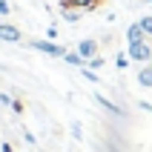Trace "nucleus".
Segmentation results:
<instances>
[{"label":"nucleus","instance_id":"1","mask_svg":"<svg viewBox=\"0 0 152 152\" xmlns=\"http://www.w3.org/2000/svg\"><path fill=\"white\" fill-rule=\"evenodd\" d=\"M126 55H129V60H135V63H149L152 60V46H149V37L146 40H141V43H126Z\"/></svg>","mask_w":152,"mask_h":152},{"label":"nucleus","instance_id":"2","mask_svg":"<svg viewBox=\"0 0 152 152\" xmlns=\"http://www.w3.org/2000/svg\"><path fill=\"white\" fill-rule=\"evenodd\" d=\"M75 52L86 60V63H89L92 58H98V55H101V43L95 40V37H83V40L77 43V49H75Z\"/></svg>","mask_w":152,"mask_h":152},{"label":"nucleus","instance_id":"3","mask_svg":"<svg viewBox=\"0 0 152 152\" xmlns=\"http://www.w3.org/2000/svg\"><path fill=\"white\" fill-rule=\"evenodd\" d=\"M32 46H34L37 52L52 55V58H63V55H66V49H63V46H58L55 40H32Z\"/></svg>","mask_w":152,"mask_h":152},{"label":"nucleus","instance_id":"4","mask_svg":"<svg viewBox=\"0 0 152 152\" xmlns=\"http://www.w3.org/2000/svg\"><path fill=\"white\" fill-rule=\"evenodd\" d=\"M103 0H60V9H80V12H95Z\"/></svg>","mask_w":152,"mask_h":152},{"label":"nucleus","instance_id":"5","mask_svg":"<svg viewBox=\"0 0 152 152\" xmlns=\"http://www.w3.org/2000/svg\"><path fill=\"white\" fill-rule=\"evenodd\" d=\"M146 40V32L141 29V23H129L126 26V43H141Z\"/></svg>","mask_w":152,"mask_h":152},{"label":"nucleus","instance_id":"6","mask_svg":"<svg viewBox=\"0 0 152 152\" xmlns=\"http://www.w3.org/2000/svg\"><path fill=\"white\" fill-rule=\"evenodd\" d=\"M95 101H98V106H103L106 112H112V115H118V118H124V109H121L118 103H112L109 98H103L101 92H95Z\"/></svg>","mask_w":152,"mask_h":152},{"label":"nucleus","instance_id":"7","mask_svg":"<svg viewBox=\"0 0 152 152\" xmlns=\"http://www.w3.org/2000/svg\"><path fill=\"white\" fill-rule=\"evenodd\" d=\"M0 40L17 43L20 40V29H17V26H9V23H0Z\"/></svg>","mask_w":152,"mask_h":152},{"label":"nucleus","instance_id":"8","mask_svg":"<svg viewBox=\"0 0 152 152\" xmlns=\"http://www.w3.org/2000/svg\"><path fill=\"white\" fill-rule=\"evenodd\" d=\"M138 83L144 86V89H149V86H152V60H149V63H144V69H138Z\"/></svg>","mask_w":152,"mask_h":152},{"label":"nucleus","instance_id":"9","mask_svg":"<svg viewBox=\"0 0 152 152\" xmlns=\"http://www.w3.org/2000/svg\"><path fill=\"white\" fill-rule=\"evenodd\" d=\"M60 15H63L66 23H77V20L83 17V12H80V9H60Z\"/></svg>","mask_w":152,"mask_h":152},{"label":"nucleus","instance_id":"10","mask_svg":"<svg viewBox=\"0 0 152 152\" xmlns=\"http://www.w3.org/2000/svg\"><path fill=\"white\" fill-rule=\"evenodd\" d=\"M63 60H66L69 66H77V69H83V66H86V60L80 58L77 52H66V55H63Z\"/></svg>","mask_w":152,"mask_h":152},{"label":"nucleus","instance_id":"11","mask_svg":"<svg viewBox=\"0 0 152 152\" xmlns=\"http://www.w3.org/2000/svg\"><path fill=\"white\" fill-rule=\"evenodd\" d=\"M129 63H132V60H129V55H126V52H118V55H115V66H118L121 72H124Z\"/></svg>","mask_w":152,"mask_h":152},{"label":"nucleus","instance_id":"12","mask_svg":"<svg viewBox=\"0 0 152 152\" xmlns=\"http://www.w3.org/2000/svg\"><path fill=\"white\" fill-rule=\"evenodd\" d=\"M69 132H72V138H75V141H80V138H83V126H80V121H72Z\"/></svg>","mask_w":152,"mask_h":152},{"label":"nucleus","instance_id":"13","mask_svg":"<svg viewBox=\"0 0 152 152\" xmlns=\"http://www.w3.org/2000/svg\"><path fill=\"white\" fill-rule=\"evenodd\" d=\"M138 23H141V29H144V32H146V37H152V15H146V17H141V20H138Z\"/></svg>","mask_w":152,"mask_h":152},{"label":"nucleus","instance_id":"14","mask_svg":"<svg viewBox=\"0 0 152 152\" xmlns=\"http://www.w3.org/2000/svg\"><path fill=\"white\" fill-rule=\"evenodd\" d=\"M80 75H83L86 80H92V83H98V80H101V77H98V72H92L89 66H83V69H80Z\"/></svg>","mask_w":152,"mask_h":152},{"label":"nucleus","instance_id":"15","mask_svg":"<svg viewBox=\"0 0 152 152\" xmlns=\"http://www.w3.org/2000/svg\"><path fill=\"white\" fill-rule=\"evenodd\" d=\"M103 63H106V60H103V55H98V58H92L86 66H89V69H103Z\"/></svg>","mask_w":152,"mask_h":152},{"label":"nucleus","instance_id":"16","mask_svg":"<svg viewBox=\"0 0 152 152\" xmlns=\"http://www.w3.org/2000/svg\"><path fill=\"white\" fill-rule=\"evenodd\" d=\"M9 12H12V6H9L6 0H0V15H9Z\"/></svg>","mask_w":152,"mask_h":152},{"label":"nucleus","instance_id":"17","mask_svg":"<svg viewBox=\"0 0 152 152\" xmlns=\"http://www.w3.org/2000/svg\"><path fill=\"white\" fill-rule=\"evenodd\" d=\"M138 106H141V109H144V112H149V115H152V103H149V101H141V103H138Z\"/></svg>","mask_w":152,"mask_h":152},{"label":"nucleus","instance_id":"18","mask_svg":"<svg viewBox=\"0 0 152 152\" xmlns=\"http://www.w3.org/2000/svg\"><path fill=\"white\" fill-rule=\"evenodd\" d=\"M46 34H49V40H55V37H58V26H49V32H46Z\"/></svg>","mask_w":152,"mask_h":152},{"label":"nucleus","instance_id":"19","mask_svg":"<svg viewBox=\"0 0 152 152\" xmlns=\"http://www.w3.org/2000/svg\"><path fill=\"white\" fill-rule=\"evenodd\" d=\"M141 3H152V0H141Z\"/></svg>","mask_w":152,"mask_h":152}]
</instances>
